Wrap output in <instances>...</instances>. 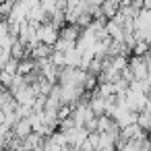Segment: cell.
<instances>
[{
    "instance_id": "obj_1",
    "label": "cell",
    "mask_w": 151,
    "mask_h": 151,
    "mask_svg": "<svg viewBox=\"0 0 151 151\" xmlns=\"http://www.w3.org/2000/svg\"><path fill=\"white\" fill-rule=\"evenodd\" d=\"M60 40V29L54 25V23H42L37 25V42L40 44H46L50 48H54V44Z\"/></svg>"
},
{
    "instance_id": "obj_2",
    "label": "cell",
    "mask_w": 151,
    "mask_h": 151,
    "mask_svg": "<svg viewBox=\"0 0 151 151\" xmlns=\"http://www.w3.org/2000/svg\"><path fill=\"white\" fill-rule=\"evenodd\" d=\"M31 132H33V126H31V120L29 118H19L13 124V137L19 139V141H25Z\"/></svg>"
},
{
    "instance_id": "obj_3",
    "label": "cell",
    "mask_w": 151,
    "mask_h": 151,
    "mask_svg": "<svg viewBox=\"0 0 151 151\" xmlns=\"http://www.w3.org/2000/svg\"><path fill=\"white\" fill-rule=\"evenodd\" d=\"M52 48L50 46H46V44H37V46H33L31 50H29V58L31 60H35V62H40V60H46V58H50L52 56Z\"/></svg>"
},
{
    "instance_id": "obj_4",
    "label": "cell",
    "mask_w": 151,
    "mask_h": 151,
    "mask_svg": "<svg viewBox=\"0 0 151 151\" xmlns=\"http://www.w3.org/2000/svg\"><path fill=\"white\" fill-rule=\"evenodd\" d=\"M64 62H66L68 68H81L83 56H81V52H79L77 48H73V50H68V52L64 54Z\"/></svg>"
},
{
    "instance_id": "obj_5",
    "label": "cell",
    "mask_w": 151,
    "mask_h": 151,
    "mask_svg": "<svg viewBox=\"0 0 151 151\" xmlns=\"http://www.w3.org/2000/svg\"><path fill=\"white\" fill-rule=\"evenodd\" d=\"M50 62H52L56 68H64V66H66V62H64V54H62V52H52Z\"/></svg>"
},
{
    "instance_id": "obj_6",
    "label": "cell",
    "mask_w": 151,
    "mask_h": 151,
    "mask_svg": "<svg viewBox=\"0 0 151 151\" xmlns=\"http://www.w3.org/2000/svg\"><path fill=\"white\" fill-rule=\"evenodd\" d=\"M147 81L151 83V62H149V66H147Z\"/></svg>"
}]
</instances>
